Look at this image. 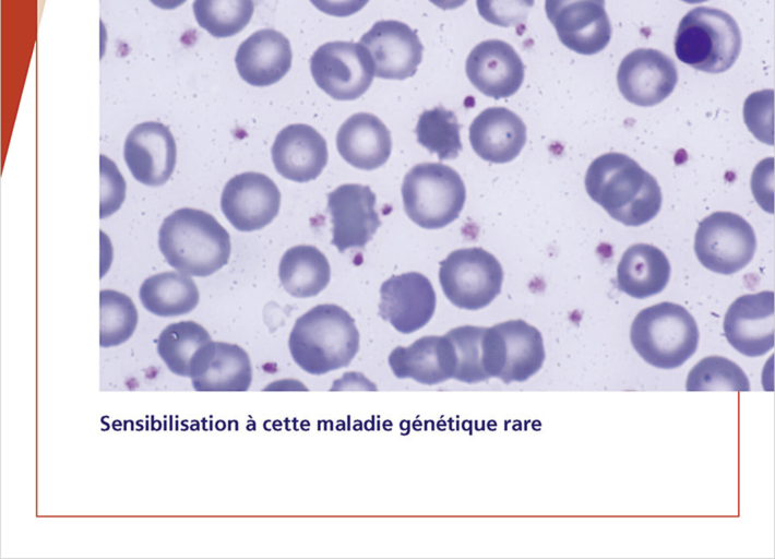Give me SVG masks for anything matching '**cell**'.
<instances>
[{
  "label": "cell",
  "mask_w": 775,
  "mask_h": 559,
  "mask_svg": "<svg viewBox=\"0 0 775 559\" xmlns=\"http://www.w3.org/2000/svg\"><path fill=\"white\" fill-rule=\"evenodd\" d=\"M311 75L323 92L336 100L363 95L374 76L369 50L360 43L334 40L318 47L310 58Z\"/></svg>",
  "instance_id": "cell-9"
},
{
  "label": "cell",
  "mask_w": 775,
  "mask_h": 559,
  "mask_svg": "<svg viewBox=\"0 0 775 559\" xmlns=\"http://www.w3.org/2000/svg\"><path fill=\"white\" fill-rule=\"evenodd\" d=\"M166 262L191 276H210L230 257V237L217 219L202 210L182 207L169 214L158 233Z\"/></svg>",
  "instance_id": "cell-2"
},
{
  "label": "cell",
  "mask_w": 775,
  "mask_h": 559,
  "mask_svg": "<svg viewBox=\"0 0 775 559\" xmlns=\"http://www.w3.org/2000/svg\"><path fill=\"white\" fill-rule=\"evenodd\" d=\"M102 347L117 346L128 341L138 323V311L133 301L124 294L103 289L99 293Z\"/></svg>",
  "instance_id": "cell-33"
},
{
  "label": "cell",
  "mask_w": 775,
  "mask_h": 559,
  "mask_svg": "<svg viewBox=\"0 0 775 559\" xmlns=\"http://www.w3.org/2000/svg\"><path fill=\"white\" fill-rule=\"evenodd\" d=\"M100 218H105L116 212L123 202L126 183L115 164L104 155L100 156Z\"/></svg>",
  "instance_id": "cell-37"
},
{
  "label": "cell",
  "mask_w": 775,
  "mask_h": 559,
  "mask_svg": "<svg viewBox=\"0 0 775 559\" xmlns=\"http://www.w3.org/2000/svg\"><path fill=\"white\" fill-rule=\"evenodd\" d=\"M469 142L484 160L504 164L513 160L526 143V126L505 107L484 109L469 127Z\"/></svg>",
  "instance_id": "cell-23"
},
{
  "label": "cell",
  "mask_w": 775,
  "mask_h": 559,
  "mask_svg": "<svg viewBox=\"0 0 775 559\" xmlns=\"http://www.w3.org/2000/svg\"><path fill=\"white\" fill-rule=\"evenodd\" d=\"M466 75L484 95L494 99L515 94L524 80V63L516 50L501 39H486L467 56Z\"/></svg>",
  "instance_id": "cell-19"
},
{
  "label": "cell",
  "mask_w": 775,
  "mask_h": 559,
  "mask_svg": "<svg viewBox=\"0 0 775 559\" xmlns=\"http://www.w3.org/2000/svg\"><path fill=\"white\" fill-rule=\"evenodd\" d=\"M380 296V317L404 334L425 326L436 310L433 286L418 272L391 276L381 285Z\"/></svg>",
  "instance_id": "cell-16"
},
{
  "label": "cell",
  "mask_w": 775,
  "mask_h": 559,
  "mask_svg": "<svg viewBox=\"0 0 775 559\" xmlns=\"http://www.w3.org/2000/svg\"><path fill=\"white\" fill-rule=\"evenodd\" d=\"M123 156L134 179L150 187L162 186L176 166V142L163 123L142 122L128 133Z\"/></svg>",
  "instance_id": "cell-18"
},
{
  "label": "cell",
  "mask_w": 775,
  "mask_h": 559,
  "mask_svg": "<svg viewBox=\"0 0 775 559\" xmlns=\"http://www.w3.org/2000/svg\"><path fill=\"white\" fill-rule=\"evenodd\" d=\"M375 194L369 186L345 183L327 195L332 217V240L339 252L363 249L381 225Z\"/></svg>",
  "instance_id": "cell-13"
},
{
  "label": "cell",
  "mask_w": 775,
  "mask_h": 559,
  "mask_svg": "<svg viewBox=\"0 0 775 559\" xmlns=\"http://www.w3.org/2000/svg\"><path fill=\"white\" fill-rule=\"evenodd\" d=\"M389 365L398 379H413L434 385L453 379L455 356L448 336L428 335L408 347L398 346L389 356Z\"/></svg>",
  "instance_id": "cell-24"
},
{
  "label": "cell",
  "mask_w": 775,
  "mask_h": 559,
  "mask_svg": "<svg viewBox=\"0 0 775 559\" xmlns=\"http://www.w3.org/2000/svg\"><path fill=\"white\" fill-rule=\"evenodd\" d=\"M743 117L748 129L758 140L774 145V91H760L748 96Z\"/></svg>",
  "instance_id": "cell-35"
},
{
  "label": "cell",
  "mask_w": 775,
  "mask_h": 559,
  "mask_svg": "<svg viewBox=\"0 0 775 559\" xmlns=\"http://www.w3.org/2000/svg\"><path fill=\"white\" fill-rule=\"evenodd\" d=\"M193 14L198 24L217 38L241 32L250 22L253 0H194Z\"/></svg>",
  "instance_id": "cell-31"
},
{
  "label": "cell",
  "mask_w": 775,
  "mask_h": 559,
  "mask_svg": "<svg viewBox=\"0 0 775 559\" xmlns=\"http://www.w3.org/2000/svg\"><path fill=\"white\" fill-rule=\"evenodd\" d=\"M439 281L454 306L479 310L501 293L503 270L497 258L485 249L463 248L440 262Z\"/></svg>",
  "instance_id": "cell-7"
},
{
  "label": "cell",
  "mask_w": 775,
  "mask_h": 559,
  "mask_svg": "<svg viewBox=\"0 0 775 559\" xmlns=\"http://www.w3.org/2000/svg\"><path fill=\"white\" fill-rule=\"evenodd\" d=\"M687 391H750V382L743 370L722 356H708L700 360L689 372Z\"/></svg>",
  "instance_id": "cell-34"
},
{
  "label": "cell",
  "mask_w": 775,
  "mask_h": 559,
  "mask_svg": "<svg viewBox=\"0 0 775 559\" xmlns=\"http://www.w3.org/2000/svg\"><path fill=\"white\" fill-rule=\"evenodd\" d=\"M278 277L284 289L293 297H313L327 286L331 266L317 247L299 245L283 254Z\"/></svg>",
  "instance_id": "cell-27"
},
{
  "label": "cell",
  "mask_w": 775,
  "mask_h": 559,
  "mask_svg": "<svg viewBox=\"0 0 775 559\" xmlns=\"http://www.w3.org/2000/svg\"><path fill=\"white\" fill-rule=\"evenodd\" d=\"M288 347L302 370L321 376L350 364L359 349V332L342 307L318 305L296 320Z\"/></svg>",
  "instance_id": "cell-3"
},
{
  "label": "cell",
  "mask_w": 775,
  "mask_h": 559,
  "mask_svg": "<svg viewBox=\"0 0 775 559\" xmlns=\"http://www.w3.org/2000/svg\"><path fill=\"white\" fill-rule=\"evenodd\" d=\"M293 52L288 38L273 28L252 33L238 47L235 63L241 79L263 87L283 79L291 68Z\"/></svg>",
  "instance_id": "cell-22"
},
{
  "label": "cell",
  "mask_w": 775,
  "mask_h": 559,
  "mask_svg": "<svg viewBox=\"0 0 775 559\" xmlns=\"http://www.w3.org/2000/svg\"><path fill=\"white\" fill-rule=\"evenodd\" d=\"M741 43L740 29L730 14L698 7L680 21L675 51L680 61L696 70L720 73L735 63Z\"/></svg>",
  "instance_id": "cell-5"
},
{
  "label": "cell",
  "mask_w": 775,
  "mask_h": 559,
  "mask_svg": "<svg viewBox=\"0 0 775 559\" xmlns=\"http://www.w3.org/2000/svg\"><path fill=\"white\" fill-rule=\"evenodd\" d=\"M724 334L740 354L759 357L775 344L774 292H761L738 297L724 319Z\"/></svg>",
  "instance_id": "cell-17"
},
{
  "label": "cell",
  "mask_w": 775,
  "mask_h": 559,
  "mask_svg": "<svg viewBox=\"0 0 775 559\" xmlns=\"http://www.w3.org/2000/svg\"><path fill=\"white\" fill-rule=\"evenodd\" d=\"M271 153L276 171L296 182L318 178L329 157L324 138L305 123L283 128L275 138Z\"/></svg>",
  "instance_id": "cell-21"
},
{
  "label": "cell",
  "mask_w": 775,
  "mask_h": 559,
  "mask_svg": "<svg viewBox=\"0 0 775 559\" xmlns=\"http://www.w3.org/2000/svg\"><path fill=\"white\" fill-rule=\"evenodd\" d=\"M677 81V68L672 59L652 48H639L628 53L617 73L622 96L642 107L655 106L666 99Z\"/></svg>",
  "instance_id": "cell-14"
},
{
  "label": "cell",
  "mask_w": 775,
  "mask_h": 559,
  "mask_svg": "<svg viewBox=\"0 0 775 559\" xmlns=\"http://www.w3.org/2000/svg\"><path fill=\"white\" fill-rule=\"evenodd\" d=\"M670 277V264L665 253L648 243L630 246L617 267V286L637 299L661 293Z\"/></svg>",
  "instance_id": "cell-26"
},
{
  "label": "cell",
  "mask_w": 775,
  "mask_h": 559,
  "mask_svg": "<svg viewBox=\"0 0 775 559\" xmlns=\"http://www.w3.org/2000/svg\"><path fill=\"white\" fill-rule=\"evenodd\" d=\"M281 192L266 175L247 171L227 181L220 197V209L239 231L262 229L276 217Z\"/></svg>",
  "instance_id": "cell-12"
},
{
  "label": "cell",
  "mask_w": 775,
  "mask_h": 559,
  "mask_svg": "<svg viewBox=\"0 0 775 559\" xmlns=\"http://www.w3.org/2000/svg\"><path fill=\"white\" fill-rule=\"evenodd\" d=\"M208 332L194 321H181L166 326L157 340V353L167 368L180 377H189L196 353L207 343Z\"/></svg>",
  "instance_id": "cell-29"
},
{
  "label": "cell",
  "mask_w": 775,
  "mask_h": 559,
  "mask_svg": "<svg viewBox=\"0 0 775 559\" xmlns=\"http://www.w3.org/2000/svg\"><path fill=\"white\" fill-rule=\"evenodd\" d=\"M189 378L194 390L202 392L247 391L252 380L248 354L236 344H205L190 366Z\"/></svg>",
  "instance_id": "cell-20"
},
{
  "label": "cell",
  "mask_w": 775,
  "mask_h": 559,
  "mask_svg": "<svg viewBox=\"0 0 775 559\" xmlns=\"http://www.w3.org/2000/svg\"><path fill=\"white\" fill-rule=\"evenodd\" d=\"M485 331L486 328L482 326L463 325L445 333L455 356L453 379L467 384L489 379L486 366Z\"/></svg>",
  "instance_id": "cell-32"
},
{
  "label": "cell",
  "mask_w": 775,
  "mask_h": 559,
  "mask_svg": "<svg viewBox=\"0 0 775 559\" xmlns=\"http://www.w3.org/2000/svg\"><path fill=\"white\" fill-rule=\"evenodd\" d=\"M431 3L443 10H452L463 5L466 0H429Z\"/></svg>",
  "instance_id": "cell-39"
},
{
  "label": "cell",
  "mask_w": 775,
  "mask_h": 559,
  "mask_svg": "<svg viewBox=\"0 0 775 559\" xmlns=\"http://www.w3.org/2000/svg\"><path fill=\"white\" fill-rule=\"evenodd\" d=\"M460 130L455 114L438 105L419 115L415 133L417 142L442 160L456 158L462 151Z\"/></svg>",
  "instance_id": "cell-30"
},
{
  "label": "cell",
  "mask_w": 775,
  "mask_h": 559,
  "mask_svg": "<svg viewBox=\"0 0 775 559\" xmlns=\"http://www.w3.org/2000/svg\"><path fill=\"white\" fill-rule=\"evenodd\" d=\"M143 307L158 317H177L189 313L199 304V289L194 281L181 272H163L147 277L140 287Z\"/></svg>",
  "instance_id": "cell-28"
},
{
  "label": "cell",
  "mask_w": 775,
  "mask_h": 559,
  "mask_svg": "<svg viewBox=\"0 0 775 559\" xmlns=\"http://www.w3.org/2000/svg\"><path fill=\"white\" fill-rule=\"evenodd\" d=\"M535 0H476L479 14L487 22L509 27L523 23Z\"/></svg>",
  "instance_id": "cell-36"
},
{
  "label": "cell",
  "mask_w": 775,
  "mask_h": 559,
  "mask_svg": "<svg viewBox=\"0 0 775 559\" xmlns=\"http://www.w3.org/2000/svg\"><path fill=\"white\" fill-rule=\"evenodd\" d=\"M682 1H684V2H687V3H701V2H704V1H707V0H682Z\"/></svg>",
  "instance_id": "cell-41"
},
{
  "label": "cell",
  "mask_w": 775,
  "mask_h": 559,
  "mask_svg": "<svg viewBox=\"0 0 775 559\" xmlns=\"http://www.w3.org/2000/svg\"><path fill=\"white\" fill-rule=\"evenodd\" d=\"M585 188L593 201L625 226L648 223L661 206L656 179L622 153L610 152L595 158L587 168Z\"/></svg>",
  "instance_id": "cell-1"
},
{
  "label": "cell",
  "mask_w": 775,
  "mask_h": 559,
  "mask_svg": "<svg viewBox=\"0 0 775 559\" xmlns=\"http://www.w3.org/2000/svg\"><path fill=\"white\" fill-rule=\"evenodd\" d=\"M404 210L418 226L438 229L454 222L466 200L461 176L442 163H420L404 177Z\"/></svg>",
  "instance_id": "cell-6"
},
{
  "label": "cell",
  "mask_w": 775,
  "mask_h": 559,
  "mask_svg": "<svg viewBox=\"0 0 775 559\" xmlns=\"http://www.w3.org/2000/svg\"><path fill=\"white\" fill-rule=\"evenodd\" d=\"M545 11L561 43L577 53L595 55L610 40L605 0H545Z\"/></svg>",
  "instance_id": "cell-11"
},
{
  "label": "cell",
  "mask_w": 775,
  "mask_h": 559,
  "mask_svg": "<svg viewBox=\"0 0 775 559\" xmlns=\"http://www.w3.org/2000/svg\"><path fill=\"white\" fill-rule=\"evenodd\" d=\"M336 147L353 167L373 170L384 165L391 155V133L373 114L357 112L339 127Z\"/></svg>",
  "instance_id": "cell-25"
},
{
  "label": "cell",
  "mask_w": 775,
  "mask_h": 559,
  "mask_svg": "<svg viewBox=\"0 0 775 559\" xmlns=\"http://www.w3.org/2000/svg\"><path fill=\"white\" fill-rule=\"evenodd\" d=\"M370 52L374 75L388 80L413 76L422 60V44L417 33L396 20L375 22L359 39Z\"/></svg>",
  "instance_id": "cell-15"
},
{
  "label": "cell",
  "mask_w": 775,
  "mask_h": 559,
  "mask_svg": "<svg viewBox=\"0 0 775 559\" xmlns=\"http://www.w3.org/2000/svg\"><path fill=\"white\" fill-rule=\"evenodd\" d=\"M752 226L740 215L715 212L699 224L694 252L701 264L712 272L731 275L748 265L755 252Z\"/></svg>",
  "instance_id": "cell-8"
},
{
  "label": "cell",
  "mask_w": 775,
  "mask_h": 559,
  "mask_svg": "<svg viewBox=\"0 0 775 559\" xmlns=\"http://www.w3.org/2000/svg\"><path fill=\"white\" fill-rule=\"evenodd\" d=\"M493 378L509 384L536 374L545 361L541 333L524 320H510L488 328Z\"/></svg>",
  "instance_id": "cell-10"
},
{
  "label": "cell",
  "mask_w": 775,
  "mask_h": 559,
  "mask_svg": "<svg viewBox=\"0 0 775 559\" xmlns=\"http://www.w3.org/2000/svg\"><path fill=\"white\" fill-rule=\"evenodd\" d=\"M321 12L346 17L360 11L369 0H309Z\"/></svg>",
  "instance_id": "cell-38"
},
{
  "label": "cell",
  "mask_w": 775,
  "mask_h": 559,
  "mask_svg": "<svg viewBox=\"0 0 775 559\" xmlns=\"http://www.w3.org/2000/svg\"><path fill=\"white\" fill-rule=\"evenodd\" d=\"M630 338L636 353L660 369L682 366L695 353L699 328L682 306L664 301L641 310L634 318Z\"/></svg>",
  "instance_id": "cell-4"
},
{
  "label": "cell",
  "mask_w": 775,
  "mask_h": 559,
  "mask_svg": "<svg viewBox=\"0 0 775 559\" xmlns=\"http://www.w3.org/2000/svg\"><path fill=\"white\" fill-rule=\"evenodd\" d=\"M155 7L164 10H172L184 3L187 0H150Z\"/></svg>",
  "instance_id": "cell-40"
}]
</instances>
